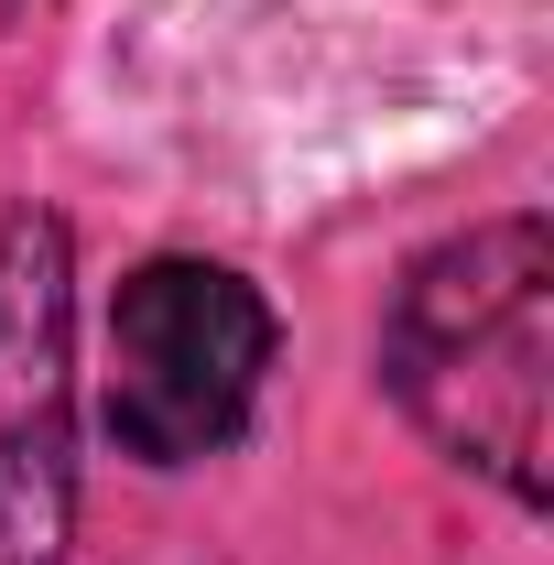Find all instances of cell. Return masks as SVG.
I'll return each mask as SVG.
<instances>
[{"mask_svg": "<svg viewBox=\"0 0 554 565\" xmlns=\"http://www.w3.org/2000/svg\"><path fill=\"white\" fill-rule=\"evenodd\" d=\"M392 403L489 468L511 500H544V381H554V239L544 217H489L424 250L381 327Z\"/></svg>", "mask_w": 554, "mask_h": 565, "instance_id": "cell-1", "label": "cell"}, {"mask_svg": "<svg viewBox=\"0 0 554 565\" xmlns=\"http://www.w3.org/2000/svg\"><path fill=\"white\" fill-rule=\"evenodd\" d=\"M273 370V305L217 262H141L109 305V435L141 468L217 457Z\"/></svg>", "mask_w": 554, "mask_h": 565, "instance_id": "cell-2", "label": "cell"}, {"mask_svg": "<svg viewBox=\"0 0 554 565\" xmlns=\"http://www.w3.org/2000/svg\"><path fill=\"white\" fill-rule=\"evenodd\" d=\"M76 533V250L66 217H0V565H66Z\"/></svg>", "mask_w": 554, "mask_h": 565, "instance_id": "cell-3", "label": "cell"}, {"mask_svg": "<svg viewBox=\"0 0 554 565\" xmlns=\"http://www.w3.org/2000/svg\"><path fill=\"white\" fill-rule=\"evenodd\" d=\"M11 11H22V0H0V22H11Z\"/></svg>", "mask_w": 554, "mask_h": 565, "instance_id": "cell-4", "label": "cell"}]
</instances>
